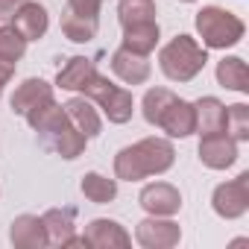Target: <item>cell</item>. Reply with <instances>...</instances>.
I'll use <instances>...</instances> for the list:
<instances>
[{"label": "cell", "instance_id": "cell-1", "mask_svg": "<svg viewBox=\"0 0 249 249\" xmlns=\"http://www.w3.org/2000/svg\"><path fill=\"white\" fill-rule=\"evenodd\" d=\"M176 150L167 138H141L114 156V179L117 182H141L150 176H161L173 167Z\"/></svg>", "mask_w": 249, "mask_h": 249}, {"label": "cell", "instance_id": "cell-2", "mask_svg": "<svg viewBox=\"0 0 249 249\" xmlns=\"http://www.w3.org/2000/svg\"><path fill=\"white\" fill-rule=\"evenodd\" d=\"M208 65V50L188 33L173 36L161 50H159V68L170 82H191L196 79Z\"/></svg>", "mask_w": 249, "mask_h": 249}, {"label": "cell", "instance_id": "cell-3", "mask_svg": "<svg viewBox=\"0 0 249 249\" xmlns=\"http://www.w3.org/2000/svg\"><path fill=\"white\" fill-rule=\"evenodd\" d=\"M194 27H196V41L205 47V50H229V47H237L246 36V24L240 15L223 9V6H202L194 18Z\"/></svg>", "mask_w": 249, "mask_h": 249}, {"label": "cell", "instance_id": "cell-4", "mask_svg": "<svg viewBox=\"0 0 249 249\" xmlns=\"http://www.w3.org/2000/svg\"><path fill=\"white\" fill-rule=\"evenodd\" d=\"M211 208L223 220H237L249 211V170L237 173L229 182H220L211 194Z\"/></svg>", "mask_w": 249, "mask_h": 249}, {"label": "cell", "instance_id": "cell-5", "mask_svg": "<svg viewBox=\"0 0 249 249\" xmlns=\"http://www.w3.org/2000/svg\"><path fill=\"white\" fill-rule=\"evenodd\" d=\"M135 240L144 249H173L182 240V229L173 217H153L147 214L135 226Z\"/></svg>", "mask_w": 249, "mask_h": 249}, {"label": "cell", "instance_id": "cell-6", "mask_svg": "<svg viewBox=\"0 0 249 249\" xmlns=\"http://www.w3.org/2000/svg\"><path fill=\"white\" fill-rule=\"evenodd\" d=\"M199 161L208 170H229L237 164L240 153H237V141L229 138L226 132H211V135H199Z\"/></svg>", "mask_w": 249, "mask_h": 249}, {"label": "cell", "instance_id": "cell-7", "mask_svg": "<svg viewBox=\"0 0 249 249\" xmlns=\"http://www.w3.org/2000/svg\"><path fill=\"white\" fill-rule=\"evenodd\" d=\"M138 205L153 217H176L182 211V194L170 182H150L141 188Z\"/></svg>", "mask_w": 249, "mask_h": 249}, {"label": "cell", "instance_id": "cell-8", "mask_svg": "<svg viewBox=\"0 0 249 249\" xmlns=\"http://www.w3.org/2000/svg\"><path fill=\"white\" fill-rule=\"evenodd\" d=\"M85 243L91 249H126L132 246V234L123 229L117 220H108V217H97L85 226L82 231Z\"/></svg>", "mask_w": 249, "mask_h": 249}, {"label": "cell", "instance_id": "cell-9", "mask_svg": "<svg viewBox=\"0 0 249 249\" xmlns=\"http://www.w3.org/2000/svg\"><path fill=\"white\" fill-rule=\"evenodd\" d=\"M156 126H159L167 138H191V135H196V111H194V103L176 97V100L164 108V114L159 117Z\"/></svg>", "mask_w": 249, "mask_h": 249}, {"label": "cell", "instance_id": "cell-10", "mask_svg": "<svg viewBox=\"0 0 249 249\" xmlns=\"http://www.w3.org/2000/svg\"><path fill=\"white\" fill-rule=\"evenodd\" d=\"M24 117H27V123H30V129L38 132V135L47 138V141H53V135H59V132L68 126L65 106H59L53 97L44 100V103H38V106H36L33 111H27Z\"/></svg>", "mask_w": 249, "mask_h": 249}, {"label": "cell", "instance_id": "cell-11", "mask_svg": "<svg viewBox=\"0 0 249 249\" xmlns=\"http://www.w3.org/2000/svg\"><path fill=\"white\" fill-rule=\"evenodd\" d=\"M111 71H114V76L120 82H126V85H144L150 79V73H153V65H150L147 56L132 53V50H126L120 44L111 53Z\"/></svg>", "mask_w": 249, "mask_h": 249}, {"label": "cell", "instance_id": "cell-12", "mask_svg": "<svg viewBox=\"0 0 249 249\" xmlns=\"http://www.w3.org/2000/svg\"><path fill=\"white\" fill-rule=\"evenodd\" d=\"M12 27L27 38V44L30 41H38V38H44L47 36V30H50V15H47V9L38 3V0H24V3L18 6V12L12 15Z\"/></svg>", "mask_w": 249, "mask_h": 249}, {"label": "cell", "instance_id": "cell-13", "mask_svg": "<svg viewBox=\"0 0 249 249\" xmlns=\"http://www.w3.org/2000/svg\"><path fill=\"white\" fill-rule=\"evenodd\" d=\"M65 114H68V123H71V126H73L76 132H82L88 141L103 132V117H100L97 106H94L88 97H71V100L65 103Z\"/></svg>", "mask_w": 249, "mask_h": 249}, {"label": "cell", "instance_id": "cell-14", "mask_svg": "<svg viewBox=\"0 0 249 249\" xmlns=\"http://www.w3.org/2000/svg\"><path fill=\"white\" fill-rule=\"evenodd\" d=\"M9 240L15 249H44L47 243V229L38 214H21L9 226Z\"/></svg>", "mask_w": 249, "mask_h": 249}, {"label": "cell", "instance_id": "cell-15", "mask_svg": "<svg viewBox=\"0 0 249 249\" xmlns=\"http://www.w3.org/2000/svg\"><path fill=\"white\" fill-rule=\"evenodd\" d=\"M50 97H53V85L44 82V79H38V76H30V79H24V82L12 91L9 108L24 117L27 111H33L38 103H44V100H50Z\"/></svg>", "mask_w": 249, "mask_h": 249}, {"label": "cell", "instance_id": "cell-16", "mask_svg": "<svg viewBox=\"0 0 249 249\" xmlns=\"http://www.w3.org/2000/svg\"><path fill=\"white\" fill-rule=\"evenodd\" d=\"M159 38H161L159 21H141V24L123 27V47L132 53H141V56H150L159 47Z\"/></svg>", "mask_w": 249, "mask_h": 249}, {"label": "cell", "instance_id": "cell-17", "mask_svg": "<svg viewBox=\"0 0 249 249\" xmlns=\"http://www.w3.org/2000/svg\"><path fill=\"white\" fill-rule=\"evenodd\" d=\"M214 76H217V85H223L226 91H234V94L249 91V68L240 56H223L214 68Z\"/></svg>", "mask_w": 249, "mask_h": 249}, {"label": "cell", "instance_id": "cell-18", "mask_svg": "<svg viewBox=\"0 0 249 249\" xmlns=\"http://www.w3.org/2000/svg\"><path fill=\"white\" fill-rule=\"evenodd\" d=\"M41 223L47 229V243L50 246H65L73 234H76V226H73V211L71 208H50L41 214Z\"/></svg>", "mask_w": 249, "mask_h": 249}, {"label": "cell", "instance_id": "cell-19", "mask_svg": "<svg viewBox=\"0 0 249 249\" xmlns=\"http://www.w3.org/2000/svg\"><path fill=\"white\" fill-rule=\"evenodd\" d=\"M100 108H103V114L108 117V123L123 126V123H129L132 114H135V97H132V91L114 85V88L108 91V97L100 103Z\"/></svg>", "mask_w": 249, "mask_h": 249}, {"label": "cell", "instance_id": "cell-20", "mask_svg": "<svg viewBox=\"0 0 249 249\" xmlns=\"http://www.w3.org/2000/svg\"><path fill=\"white\" fill-rule=\"evenodd\" d=\"M196 111V135H211V132H223L226 123V106L217 97H199L194 103Z\"/></svg>", "mask_w": 249, "mask_h": 249}, {"label": "cell", "instance_id": "cell-21", "mask_svg": "<svg viewBox=\"0 0 249 249\" xmlns=\"http://www.w3.org/2000/svg\"><path fill=\"white\" fill-rule=\"evenodd\" d=\"M79 191H82V196H85L88 202H94V205H108V202H114V196H117V179L91 170V173L82 176Z\"/></svg>", "mask_w": 249, "mask_h": 249}, {"label": "cell", "instance_id": "cell-22", "mask_svg": "<svg viewBox=\"0 0 249 249\" xmlns=\"http://www.w3.org/2000/svg\"><path fill=\"white\" fill-rule=\"evenodd\" d=\"M94 71H97V68H94L91 59L73 56V59H68L65 68L56 73V88H62V91H82V85L91 79Z\"/></svg>", "mask_w": 249, "mask_h": 249}, {"label": "cell", "instance_id": "cell-23", "mask_svg": "<svg viewBox=\"0 0 249 249\" xmlns=\"http://www.w3.org/2000/svg\"><path fill=\"white\" fill-rule=\"evenodd\" d=\"M97 18H82V15H73L71 9L62 15V36L73 44H88L94 36H97Z\"/></svg>", "mask_w": 249, "mask_h": 249}, {"label": "cell", "instance_id": "cell-24", "mask_svg": "<svg viewBox=\"0 0 249 249\" xmlns=\"http://www.w3.org/2000/svg\"><path fill=\"white\" fill-rule=\"evenodd\" d=\"M223 132H226L229 138H234L237 144L249 141V106H246V103L226 106V123H223Z\"/></svg>", "mask_w": 249, "mask_h": 249}, {"label": "cell", "instance_id": "cell-25", "mask_svg": "<svg viewBox=\"0 0 249 249\" xmlns=\"http://www.w3.org/2000/svg\"><path fill=\"white\" fill-rule=\"evenodd\" d=\"M117 21H120V27L156 21V3L153 0H120L117 3Z\"/></svg>", "mask_w": 249, "mask_h": 249}, {"label": "cell", "instance_id": "cell-26", "mask_svg": "<svg viewBox=\"0 0 249 249\" xmlns=\"http://www.w3.org/2000/svg\"><path fill=\"white\" fill-rule=\"evenodd\" d=\"M173 100H176V94H173L170 88H150V91L144 94V100H141V114H144V120L150 123V126H156L159 117L164 114V108H167Z\"/></svg>", "mask_w": 249, "mask_h": 249}, {"label": "cell", "instance_id": "cell-27", "mask_svg": "<svg viewBox=\"0 0 249 249\" xmlns=\"http://www.w3.org/2000/svg\"><path fill=\"white\" fill-rule=\"evenodd\" d=\"M53 147H56V153L62 156V159H68V161H73V159H79L82 153H85V147H88V138L82 135V132H76L71 123L59 132V135H53Z\"/></svg>", "mask_w": 249, "mask_h": 249}, {"label": "cell", "instance_id": "cell-28", "mask_svg": "<svg viewBox=\"0 0 249 249\" xmlns=\"http://www.w3.org/2000/svg\"><path fill=\"white\" fill-rule=\"evenodd\" d=\"M24 53H27V38L12 24H0V59L21 62Z\"/></svg>", "mask_w": 249, "mask_h": 249}, {"label": "cell", "instance_id": "cell-29", "mask_svg": "<svg viewBox=\"0 0 249 249\" xmlns=\"http://www.w3.org/2000/svg\"><path fill=\"white\" fill-rule=\"evenodd\" d=\"M111 88H114V82H111L108 76H103L100 71H94V73H91V79L82 85V97H88L94 106H100V103L108 97V91H111Z\"/></svg>", "mask_w": 249, "mask_h": 249}, {"label": "cell", "instance_id": "cell-30", "mask_svg": "<svg viewBox=\"0 0 249 249\" xmlns=\"http://www.w3.org/2000/svg\"><path fill=\"white\" fill-rule=\"evenodd\" d=\"M100 6H103V0H68V9L82 18H97Z\"/></svg>", "mask_w": 249, "mask_h": 249}, {"label": "cell", "instance_id": "cell-31", "mask_svg": "<svg viewBox=\"0 0 249 249\" xmlns=\"http://www.w3.org/2000/svg\"><path fill=\"white\" fill-rule=\"evenodd\" d=\"M24 3V0H0V21H12V15L18 12V6Z\"/></svg>", "mask_w": 249, "mask_h": 249}, {"label": "cell", "instance_id": "cell-32", "mask_svg": "<svg viewBox=\"0 0 249 249\" xmlns=\"http://www.w3.org/2000/svg\"><path fill=\"white\" fill-rule=\"evenodd\" d=\"M15 65L18 62H9V59H0V85H9V79L15 76Z\"/></svg>", "mask_w": 249, "mask_h": 249}, {"label": "cell", "instance_id": "cell-33", "mask_svg": "<svg viewBox=\"0 0 249 249\" xmlns=\"http://www.w3.org/2000/svg\"><path fill=\"white\" fill-rule=\"evenodd\" d=\"M179 3H196V0H179Z\"/></svg>", "mask_w": 249, "mask_h": 249}, {"label": "cell", "instance_id": "cell-34", "mask_svg": "<svg viewBox=\"0 0 249 249\" xmlns=\"http://www.w3.org/2000/svg\"><path fill=\"white\" fill-rule=\"evenodd\" d=\"M0 97H3V85H0Z\"/></svg>", "mask_w": 249, "mask_h": 249}]
</instances>
